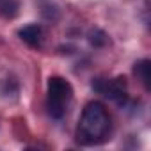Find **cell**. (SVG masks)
<instances>
[{
	"mask_svg": "<svg viewBox=\"0 0 151 151\" xmlns=\"http://www.w3.org/2000/svg\"><path fill=\"white\" fill-rule=\"evenodd\" d=\"M112 130V119L109 110L100 101H89L80 116L77 126V142L82 146H96L109 139Z\"/></svg>",
	"mask_w": 151,
	"mask_h": 151,
	"instance_id": "6da1fadb",
	"label": "cell"
},
{
	"mask_svg": "<svg viewBox=\"0 0 151 151\" xmlns=\"http://www.w3.org/2000/svg\"><path fill=\"white\" fill-rule=\"evenodd\" d=\"M71 101H73L71 84L62 77H52L48 80V91H46V107L50 116L53 119H62L69 110Z\"/></svg>",
	"mask_w": 151,
	"mask_h": 151,
	"instance_id": "7a4b0ae2",
	"label": "cell"
},
{
	"mask_svg": "<svg viewBox=\"0 0 151 151\" xmlns=\"http://www.w3.org/2000/svg\"><path fill=\"white\" fill-rule=\"evenodd\" d=\"M43 27L41 25H27L20 30V37L22 41H25L29 46H41L43 43Z\"/></svg>",
	"mask_w": 151,
	"mask_h": 151,
	"instance_id": "3957f363",
	"label": "cell"
}]
</instances>
